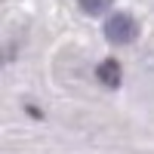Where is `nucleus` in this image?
Segmentation results:
<instances>
[{
  "instance_id": "obj_1",
  "label": "nucleus",
  "mask_w": 154,
  "mask_h": 154,
  "mask_svg": "<svg viewBox=\"0 0 154 154\" xmlns=\"http://www.w3.org/2000/svg\"><path fill=\"white\" fill-rule=\"evenodd\" d=\"M139 34V25L130 12H114V16L105 22V37L111 43H133Z\"/></svg>"
},
{
  "instance_id": "obj_2",
  "label": "nucleus",
  "mask_w": 154,
  "mask_h": 154,
  "mask_svg": "<svg viewBox=\"0 0 154 154\" xmlns=\"http://www.w3.org/2000/svg\"><path fill=\"white\" fill-rule=\"evenodd\" d=\"M99 83H105L108 89H114V86H120V62L117 59H105L99 65Z\"/></svg>"
},
{
  "instance_id": "obj_3",
  "label": "nucleus",
  "mask_w": 154,
  "mask_h": 154,
  "mask_svg": "<svg viewBox=\"0 0 154 154\" xmlns=\"http://www.w3.org/2000/svg\"><path fill=\"white\" fill-rule=\"evenodd\" d=\"M77 3H80V9L86 16H102V12H108L111 0H77Z\"/></svg>"
}]
</instances>
